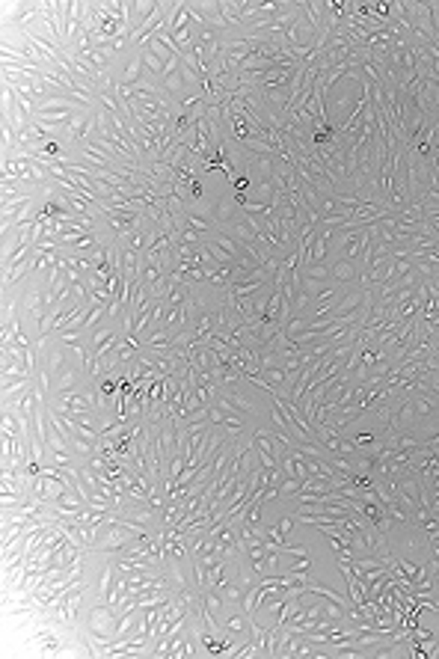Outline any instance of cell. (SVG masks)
Wrapping results in <instances>:
<instances>
[{"mask_svg": "<svg viewBox=\"0 0 439 659\" xmlns=\"http://www.w3.org/2000/svg\"><path fill=\"white\" fill-rule=\"evenodd\" d=\"M270 523L276 526V529H279L282 534H285V538H288V532H291L294 526H297V514H282V517H276V520H270Z\"/></svg>", "mask_w": 439, "mask_h": 659, "instance_id": "cell-7", "label": "cell"}, {"mask_svg": "<svg viewBox=\"0 0 439 659\" xmlns=\"http://www.w3.org/2000/svg\"><path fill=\"white\" fill-rule=\"evenodd\" d=\"M300 487H303V481H300V478H291V476H285V478H282V484H279V499H282V502H288L291 496H297V493H300Z\"/></svg>", "mask_w": 439, "mask_h": 659, "instance_id": "cell-6", "label": "cell"}, {"mask_svg": "<svg viewBox=\"0 0 439 659\" xmlns=\"http://www.w3.org/2000/svg\"><path fill=\"white\" fill-rule=\"evenodd\" d=\"M244 550H246V558H249V564H253V570H256L258 576H265L267 543H265V541H258V538H249V541H244Z\"/></svg>", "mask_w": 439, "mask_h": 659, "instance_id": "cell-4", "label": "cell"}, {"mask_svg": "<svg viewBox=\"0 0 439 659\" xmlns=\"http://www.w3.org/2000/svg\"><path fill=\"white\" fill-rule=\"evenodd\" d=\"M330 270H333V279L342 282V285H359L362 270L356 262H347V258H330Z\"/></svg>", "mask_w": 439, "mask_h": 659, "instance_id": "cell-2", "label": "cell"}, {"mask_svg": "<svg viewBox=\"0 0 439 659\" xmlns=\"http://www.w3.org/2000/svg\"><path fill=\"white\" fill-rule=\"evenodd\" d=\"M404 12H407V21H410L412 33L424 36V39H428L431 45L439 48V33H436V27H433L428 0H404Z\"/></svg>", "mask_w": 439, "mask_h": 659, "instance_id": "cell-1", "label": "cell"}, {"mask_svg": "<svg viewBox=\"0 0 439 659\" xmlns=\"http://www.w3.org/2000/svg\"><path fill=\"white\" fill-rule=\"evenodd\" d=\"M190 366H193L196 371H214V368L220 366V356H217L214 347H208V345L202 342V345H196L193 351H190Z\"/></svg>", "mask_w": 439, "mask_h": 659, "instance_id": "cell-3", "label": "cell"}, {"mask_svg": "<svg viewBox=\"0 0 439 659\" xmlns=\"http://www.w3.org/2000/svg\"><path fill=\"white\" fill-rule=\"evenodd\" d=\"M282 469H285V476H291V478H300V481L309 478V466H306L303 455H300L297 449H288L282 455Z\"/></svg>", "mask_w": 439, "mask_h": 659, "instance_id": "cell-5", "label": "cell"}]
</instances>
